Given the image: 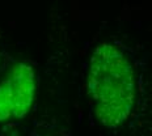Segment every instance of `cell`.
Instances as JSON below:
<instances>
[{
	"mask_svg": "<svg viewBox=\"0 0 152 136\" xmlns=\"http://www.w3.org/2000/svg\"><path fill=\"white\" fill-rule=\"evenodd\" d=\"M37 75L29 62L13 65L9 75L0 83V122L24 118L36 98Z\"/></svg>",
	"mask_w": 152,
	"mask_h": 136,
	"instance_id": "obj_2",
	"label": "cell"
},
{
	"mask_svg": "<svg viewBox=\"0 0 152 136\" xmlns=\"http://www.w3.org/2000/svg\"><path fill=\"white\" fill-rule=\"evenodd\" d=\"M87 92L104 127L117 128L129 119L137 100V76L122 47L104 42L94 49L88 63Z\"/></svg>",
	"mask_w": 152,
	"mask_h": 136,
	"instance_id": "obj_1",
	"label": "cell"
}]
</instances>
